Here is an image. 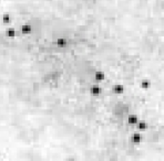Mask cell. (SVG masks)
Listing matches in <instances>:
<instances>
[{
	"label": "cell",
	"instance_id": "1",
	"mask_svg": "<svg viewBox=\"0 0 164 161\" xmlns=\"http://www.w3.org/2000/svg\"><path fill=\"white\" fill-rule=\"evenodd\" d=\"M142 140H143V133H140L139 130L134 131V133L131 135V143H133V145H135V146L141 145Z\"/></svg>",
	"mask_w": 164,
	"mask_h": 161
},
{
	"label": "cell",
	"instance_id": "2",
	"mask_svg": "<svg viewBox=\"0 0 164 161\" xmlns=\"http://www.w3.org/2000/svg\"><path fill=\"white\" fill-rule=\"evenodd\" d=\"M111 91H112L113 94H115V95H122V94L125 92V87L123 84H121V83H117V84H113L112 86H111Z\"/></svg>",
	"mask_w": 164,
	"mask_h": 161
},
{
	"label": "cell",
	"instance_id": "3",
	"mask_svg": "<svg viewBox=\"0 0 164 161\" xmlns=\"http://www.w3.org/2000/svg\"><path fill=\"white\" fill-rule=\"evenodd\" d=\"M139 120H140V118H139V116L135 114H129L127 116V119H125L127 124L130 125V126H135Z\"/></svg>",
	"mask_w": 164,
	"mask_h": 161
},
{
	"label": "cell",
	"instance_id": "4",
	"mask_svg": "<svg viewBox=\"0 0 164 161\" xmlns=\"http://www.w3.org/2000/svg\"><path fill=\"white\" fill-rule=\"evenodd\" d=\"M89 92H90V94H91V96L98 97V96H100V94L102 93V87H101L99 84H93V85H91Z\"/></svg>",
	"mask_w": 164,
	"mask_h": 161
},
{
	"label": "cell",
	"instance_id": "5",
	"mask_svg": "<svg viewBox=\"0 0 164 161\" xmlns=\"http://www.w3.org/2000/svg\"><path fill=\"white\" fill-rule=\"evenodd\" d=\"M148 128H149V125L145 120L140 119L138 122V124H136V129H138L140 133H145V131L148 130Z\"/></svg>",
	"mask_w": 164,
	"mask_h": 161
},
{
	"label": "cell",
	"instance_id": "6",
	"mask_svg": "<svg viewBox=\"0 0 164 161\" xmlns=\"http://www.w3.org/2000/svg\"><path fill=\"white\" fill-rule=\"evenodd\" d=\"M19 31H20V33L24 35H28L31 33V31H32V27H31V24H28V23H24L20 26V29H19Z\"/></svg>",
	"mask_w": 164,
	"mask_h": 161
},
{
	"label": "cell",
	"instance_id": "7",
	"mask_svg": "<svg viewBox=\"0 0 164 161\" xmlns=\"http://www.w3.org/2000/svg\"><path fill=\"white\" fill-rule=\"evenodd\" d=\"M140 87L143 89V91H149V89L152 87V82L148 78L142 79V81L140 82Z\"/></svg>",
	"mask_w": 164,
	"mask_h": 161
},
{
	"label": "cell",
	"instance_id": "8",
	"mask_svg": "<svg viewBox=\"0 0 164 161\" xmlns=\"http://www.w3.org/2000/svg\"><path fill=\"white\" fill-rule=\"evenodd\" d=\"M94 79H96L98 84L100 85L101 83L103 82L104 79H106V73L104 72H101V71H98V72L94 73Z\"/></svg>",
	"mask_w": 164,
	"mask_h": 161
},
{
	"label": "cell",
	"instance_id": "9",
	"mask_svg": "<svg viewBox=\"0 0 164 161\" xmlns=\"http://www.w3.org/2000/svg\"><path fill=\"white\" fill-rule=\"evenodd\" d=\"M56 45L59 48V49H63L68 45V40L66 38H58L56 41Z\"/></svg>",
	"mask_w": 164,
	"mask_h": 161
},
{
	"label": "cell",
	"instance_id": "10",
	"mask_svg": "<svg viewBox=\"0 0 164 161\" xmlns=\"http://www.w3.org/2000/svg\"><path fill=\"white\" fill-rule=\"evenodd\" d=\"M1 22H3V24H10V22H11V16H10L9 12H3V14H1Z\"/></svg>",
	"mask_w": 164,
	"mask_h": 161
},
{
	"label": "cell",
	"instance_id": "11",
	"mask_svg": "<svg viewBox=\"0 0 164 161\" xmlns=\"http://www.w3.org/2000/svg\"><path fill=\"white\" fill-rule=\"evenodd\" d=\"M6 35H7L9 39H14L17 35V32H16V29L12 28V27H10V28L7 29V31H6Z\"/></svg>",
	"mask_w": 164,
	"mask_h": 161
}]
</instances>
